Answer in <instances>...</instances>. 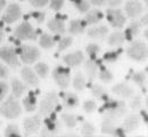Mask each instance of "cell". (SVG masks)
<instances>
[{"label": "cell", "instance_id": "42", "mask_svg": "<svg viewBox=\"0 0 148 137\" xmlns=\"http://www.w3.org/2000/svg\"><path fill=\"white\" fill-rule=\"evenodd\" d=\"M71 45H72V38H70V37L64 38L63 40L59 41V50H64L67 47H70Z\"/></svg>", "mask_w": 148, "mask_h": 137}, {"label": "cell", "instance_id": "40", "mask_svg": "<svg viewBox=\"0 0 148 137\" xmlns=\"http://www.w3.org/2000/svg\"><path fill=\"white\" fill-rule=\"evenodd\" d=\"M87 53H88L92 59H95L96 55L99 53V46L96 45V43H90V45L87 47Z\"/></svg>", "mask_w": 148, "mask_h": 137}, {"label": "cell", "instance_id": "38", "mask_svg": "<svg viewBox=\"0 0 148 137\" xmlns=\"http://www.w3.org/2000/svg\"><path fill=\"white\" fill-rule=\"evenodd\" d=\"M121 53H122V50H117V52H110V53H106L105 55H104V59L106 61V62H115L116 59H119V56L121 55Z\"/></svg>", "mask_w": 148, "mask_h": 137}, {"label": "cell", "instance_id": "53", "mask_svg": "<svg viewBox=\"0 0 148 137\" xmlns=\"http://www.w3.org/2000/svg\"><path fill=\"white\" fill-rule=\"evenodd\" d=\"M2 37H3V32H2V29H1V26H0V41L2 40Z\"/></svg>", "mask_w": 148, "mask_h": 137}, {"label": "cell", "instance_id": "20", "mask_svg": "<svg viewBox=\"0 0 148 137\" xmlns=\"http://www.w3.org/2000/svg\"><path fill=\"white\" fill-rule=\"evenodd\" d=\"M86 25H87V23L84 21H81V20L72 21L70 23V32L72 34H80V33H82L84 31Z\"/></svg>", "mask_w": 148, "mask_h": 137}, {"label": "cell", "instance_id": "39", "mask_svg": "<svg viewBox=\"0 0 148 137\" xmlns=\"http://www.w3.org/2000/svg\"><path fill=\"white\" fill-rule=\"evenodd\" d=\"M132 80L136 82V83H138L139 86H144V82H145V80H146V74H144L143 72H138V73H134L133 74V77H132Z\"/></svg>", "mask_w": 148, "mask_h": 137}, {"label": "cell", "instance_id": "41", "mask_svg": "<svg viewBox=\"0 0 148 137\" xmlns=\"http://www.w3.org/2000/svg\"><path fill=\"white\" fill-rule=\"evenodd\" d=\"M83 109L86 110V112L91 113V112H93V111L97 109V105H96V103H95L93 101H87V102H84V104H83Z\"/></svg>", "mask_w": 148, "mask_h": 137}, {"label": "cell", "instance_id": "28", "mask_svg": "<svg viewBox=\"0 0 148 137\" xmlns=\"http://www.w3.org/2000/svg\"><path fill=\"white\" fill-rule=\"evenodd\" d=\"M39 42H40L41 47H43L46 49H49L55 45V38H53L50 34H42Z\"/></svg>", "mask_w": 148, "mask_h": 137}, {"label": "cell", "instance_id": "17", "mask_svg": "<svg viewBox=\"0 0 148 137\" xmlns=\"http://www.w3.org/2000/svg\"><path fill=\"white\" fill-rule=\"evenodd\" d=\"M108 33V29L107 26L105 25H99L97 28H93V29H90L88 31V36L90 38H93V39H101V38H105Z\"/></svg>", "mask_w": 148, "mask_h": 137}, {"label": "cell", "instance_id": "48", "mask_svg": "<svg viewBox=\"0 0 148 137\" xmlns=\"http://www.w3.org/2000/svg\"><path fill=\"white\" fill-rule=\"evenodd\" d=\"M33 17L37 19L38 22H42L43 19H45V14L43 13H34L33 14Z\"/></svg>", "mask_w": 148, "mask_h": 137}, {"label": "cell", "instance_id": "7", "mask_svg": "<svg viewBox=\"0 0 148 137\" xmlns=\"http://www.w3.org/2000/svg\"><path fill=\"white\" fill-rule=\"evenodd\" d=\"M53 78L59 87L66 88L70 83V70L62 66H57L53 71Z\"/></svg>", "mask_w": 148, "mask_h": 137}, {"label": "cell", "instance_id": "27", "mask_svg": "<svg viewBox=\"0 0 148 137\" xmlns=\"http://www.w3.org/2000/svg\"><path fill=\"white\" fill-rule=\"evenodd\" d=\"M64 103H65L66 107L74 109L79 105V98L75 94H66L64 97Z\"/></svg>", "mask_w": 148, "mask_h": 137}, {"label": "cell", "instance_id": "15", "mask_svg": "<svg viewBox=\"0 0 148 137\" xmlns=\"http://www.w3.org/2000/svg\"><path fill=\"white\" fill-rule=\"evenodd\" d=\"M113 93L119 95V96H122V97H130L133 95V89L130 87L129 85H125V83H119L116 86H114L112 88Z\"/></svg>", "mask_w": 148, "mask_h": 137}, {"label": "cell", "instance_id": "44", "mask_svg": "<svg viewBox=\"0 0 148 137\" xmlns=\"http://www.w3.org/2000/svg\"><path fill=\"white\" fill-rule=\"evenodd\" d=\"M64 5V0H51V3H50V7L54 9V10H59Z\"/></svg>", "mask_w": 148, "mask_h": 137}, {"label": "cell", "instance_id": "54", "mask_svg": "<svg viewBox=\"0 0 148 137\" xmlns=\"http://www.w3.org/2000/svg\"><path fill=\"white\" fill-rule=\"evenodd\" d=\"M0 125H1V121H0Z\"/></svg>", "mask_w": 148, "mask_h": 137}, {"label": "cell", "instance_id": "1", "mask_svg": "<svg viewBox=\"0 0 148 137\" xmlns=\"http://www.w3.org/2000/svg\"><path fill=\"white\" fill-rule=\"evenodd\" d=\"M125 105L123 102H119V101H112L105 104V106L103 107V112L104 116L107 120L114 121L117 120L120 117H122L125 113Z\"/></svg>", "mask_w": 148, "mask_h": 137}, {"label": "cell", "instance_id": "16", "mask_svg": "<svg viewBox=\"0 0 148 137\" xmlns=\"http://www.w3.org/2000/svg\"><path fill=\"white\" fill-rule=\"evenodd\" d=\"M21 74H22L23 80H24L26 83H29V85L37 86L38 83H39V79H38L37 76L34 74L33 70H32V69H30V67H24V69L22 70Z\"/></svg>", "mask_w": 148, "mask_h": 137}, {"label": "cell", "instance_id": "51", "mask_svg": "<svg viewBox=\"0 0 148 137\" xmlns=\"http://www.w3.org/2000/svg\"><path fill=\"white\" fill-rule=\"evenodd\" d=\"M141 24L147 25V15H145V17H143V20H141Z\"/></svg>", "mask_w": 148, "mask_h": 137}, {"label": "cell", "instance_id": "5", "mask_svg": "<svg viewBox=\"0 0 148 137\" xmlns=\"http://www.w3.org/2000/svg\"><path fill=\"white\" fill-rule=\"evenodd\" d=\"M16 38L21 40H36L37 39V32L32 28V25L27 22H24L19 25L15 31Z\"/></svg>", "mask_w": 148, "mask_h": 137}, {"label": "cell", "instance_id": "13", "mask_svg": "<svg viewBox=\"0 0 148 137\" xmlns=\"http://www.w3.org/2000/svg\"><path fill=\"white\" fill-rule=\"evenodd\" d=\"M40 127V118L38 117H31V118H26L24 120V129L27 134H33L38 131Z\"/></svg>", "mask_w": 148, "mask_h": 137}, {"label": "cell", "instance_id": "2", "mask_svg": "<svg viewBox=\"0 0 148 137\" xmlns=\"http://www.w3.org/2000/svg\"><path fill=\"white\" fill-rule=\"evenodd\" d=\"M21 105L14 96L9 97L6 103L0 107V113L8 119H15L21 114Z\"/></svg>", "mask_w": 148, "mask_h": 137}, {"label": "cell", "instance_id": "32", "mask_svg": "<svg viewBox=\"0 0 148 137\" xmlns=\"http://www.w3.org/2000/svg\"><path fill=\"white\" fill-rule=\"evenodd\" d=\"M62 120L70 128H73V127H75V125H76V118L74 117L73 114L64 113V114H62Z\"/></svg>", "mask_w": 148, "mask_h": 137}, {"label": "cell", "instance_id": "26", "mask_svg": "<svg viewBox=\"0 0 148 137\" xmlns=\"http://www.w3.org/2000/svg\"><path fill=\"white\" fill-rule=\"evenodd\" d=\"M97 69H98V65L93 59H90L86 63V71H87L88 77L90 78V80L95 79L96 74H97Z\"/></svg>", "mask_w": 148, "mask_h": 137}, {"label": "cell", "instance_id": "49", "mask_svg": "<svg viewBox=\"0 0 148 137\" xmlns=\"http://www.w3.org/2000/svg\"><path fill=\"white\" fill-rule=\"evenodd\" d=\"M107 2L110 3V6H119V5H121V2H122V0H107Z\"/></svg>", "mask_w": 148, "mask_h": 137}, {"label": "cell", "instance_id": "46", "mask_svg": "<svg viewBox=\"0 0 148 137\" xmlns=\"http://www.w3.org/2000/svg\"><path fill=\"white\" fill-rule=\"evenodd\" d=\"M7 77H8V69L5 65L0 64V78L3 79V78H7Z\"/></svg>", "mask_w": 148, "mask_h": 137}, {"label": "cell", "instance_id": "37", "mask_svg": "<svg viewBox=\"0 0 148 137\" xmlns=\"http://www.w3.org/2000/svg\"><path fill=\"white\" fill-rule=\"evenodd\" d=\"M81 131H82V134H83L84 136H91V135L95 134V128H93V126L91 123L86 122V123H83Z\"/></svg>", "mask_w": 148, "mask_h": 137}, {"label": "cell", "instance_id": "35", "mask_svg": "<svg viewBox=\"0 0 148 137\" xmlns=\"http://www.w3.org/2000/svg\"><path fill=\"white\" fill-rule=\"evenodd\" d=\"M99 78L101 79L104 82H111L112 79H113V74H112L108 70H106L105 67H100Z\"/></svg>", "mask_w": 148, "mask_h": 137}, {"label": "cell", "instance_id": "3", "mask_svg": "<svg viewBox=\"0 0 148 137\" xmlns=\"http://www.w3.org/2000/svg\"><path fill=\"white\" fill-rule=\"evenodd\" d=\"M129 57L136 61H145L147 59V46L141 41H134L128 48Z\"/></svg>", "mask_w": 148, "mask_h": 137}, {"label": "cell", "instance_id": "18", "mask_svg": "<svg viewBox=\"0 0 148 137\" xmlns=\"http://www.w3.org/2000/svg\"><path fill=\"white\" fill-rule=\"evenodd\" d=\"M48 28L56 33H64L65 32V24L64 22L56 17V19H51V20L48 22Z\"/></svg>", "mask_w": 148, "mask_h": 137}, {"label": "cell", "instance_id": "6", "mask_svg": "<svg viewBox=\"0 0 148 137\" xmlns=\"http://www.w3.org/2000/svg\"><path fill=\"white\" fill-rule=\"evenodd\" d=\"M19 50V55H21V59L25 63V64H32L34 63L39 56H40V53L36 47H32V46H23L18 49Z\"/></svg>", "mask_w": 148, "mask_h": 137}, {"label": "cell", "instance_id": "14", "mask_svg": "<svg viewBox=\"0 0 148 137\" xmlns=\"http://www.w3.org/2000/svg\"><path fill=\"white\" fill-rule=\"evenodd\" d=\"M83 59H84V57H83V54L81 52H74L71 54H67L64 57V62L69 66H77L82 63Z\"/></svg>", "mask_w": 148, "mask_h": 137}, {"label": "cell", "instance_id": "43", "mask_svg": "<svg viewBox=\"0 0 148 137\" xmlns=\"http://www.w3.org/2000/svg\"><path fill=\"white\" fill-rule=\"evenodd\" d=\"M7 92H8V86H7V83L0 81V102L2 101V98L6 96Z\"/></svg>", "mask_w": 148, "mask_h": 137}, {"label": "cell", "instance_id": "9", "mask_svg": "<svg viewBox=\"0 0 148 137\" xmlns=\"http://www.w3.org/2000/svg\"><path fill=\"white\" fill-rule=\"evenodd\" d=\"M107 20L113 28H122L125 23V16L119 9H107Z\"/></svg>", "mask_w": 148, "mask_h": 137}, {"label": "cell", "instance_id": "52", "mask_svg": "<svg viewBox=\"0 0 148 137\" xmlns=\"http://www.w3.org/2000/svg\"><path fill=\"white\" fill-rule=\"evenodd\" d=\"M5 3H6V0H0V12H1V9L3 8Z\"/></svg>", "mask_w": 148, "mask_h": 137}, {"label": "cell", "instance_id": "22", "mask_svg": "<svg viewBox=\"0 0 148 137\" xmlns=\"http://www.w3.org/2000/svg\"><path fill=\"white\" fill-rule=\"evenodd\" d=\"M139 30H140V24H139L138 22H132L129 25V28L127 29V31H125L124 38L127 40H132L134 36L138 34Z\"/></svg>", "mask_w": 148, "mask_h": 137}, {"label": "cell", "instance_id": "10", "mask_svg": "<svg viewBox=\"0 0 148 137\" xmlns=\"http://www.w3.org/2000/svg\"><path fill=\"white\" fill-rule=\"evenodd\" d=\"M60 130V125L55 117H50L45 120V128L42 129L41 135L43 136H53Z\"/></svg>", "mask_w": 148, "mask_h": 137}, {"label": "cell", "instance_id": "33", "mask_svg": "<svg viewBox=\"0 0 148 137\" xmlns=\"http://www.w3.org/2000/svg\"><path fill=\"white\" fill-rule=\"evenodd\" d=\"M72 2L74 3V6L80 10V12H82V13H84V12H88V9H89V2H88V0H71Z\"/></svg>", "mask_w": 148, "mask_h": 137}, {"label": "cell", "instance_id": "50", "mask_svg": "<svg viewBox=\"0 0 148 137\" xmlns=\"http://www.w3.org/2000/svg\"><path fill=\"white\" fill-rule=\"evenodd\" d=\"M90 1L92 2L93 5H97V6H101L105 2V0H90Z\"/></svg>", "mask_w": 148, "mask_h": 137}, {"label": "cell", "instance_id": "8", "mask_svg": "<svg viewBox=\"0 0 148 137\" xmlns=\"http://www.w3.org/2000/svg\"><path fill=\"white\" fill-rule=\"evenodd\" d=\"M0 59H3L8 65L10 66H18L19 62L16 56L15 49L12 47H2L0 48Z\"/></svg>", "mask_w": 148, "mask_h": 137}, {"label": "cell", "instance_id": "34", "mask_svg": "<svg viewBox=\"0 0 148 137\" xmlns=\"http://www.w3.org/2000/svg\"><path fill=\"white\" fill-rule=\"evenodd\" d=\"M5 136H21V133H19V128L16 126V125H9L6 130H5Z\"/></svg>", "mask_w": 148, "mask_h": 137}, {"label": "cell", "instance_id": "21", "mask_svg": "<svg viewBox=\"0 0 148 137\" xmlns=\"http://www.w3.org/2000/svg\"><path fill=\"white\" fill-rule=\"evenodd\" d=\"M23 104H24V107L26 111L29 112H32L36 110L37 107V99H36V96L33 93H30L26 97L23 99Z\"/></svg>", "mask_w": 148, "mask_h": 137}, {"label": "cell", "instance_id": "30", "mask_svg": "<svg viewBox=\"0 0 148 137\" xmlns=\"http://www.w3.org/2000/svg\"><path fill=\"white\" fill-rule=\"evenodd\" d=\"M92 94L93 96L98 98V99H103V101H108V95L106 94V90L101 87V86H93L92 87Z\"/></svg>", "mask_w": 148, "mask_h": 137}, {"label": "cell", "instance_id": "24", "mask_svg": "<svg viewBox=\"0 0 148 137\" xmlns=\"http://www.w3.org/2000/svg\"><path fill=\"white\" fill-rule=\"evenodd\" d=\"M12 88H13V96L15 98H18L23 95L24 90H25V87L24 85L17 80V79H14L13 82H12Z\"/></svg>", "mask_w": 148, "mask_h": 137}, {"label": "cell", "instance_id": "4", "mask_svg": "<svg viewBox=\"0 0 148 137\" xmlns=\"http://www.w3.org/2000/svg\"><path fill=\"white\" fill-rule=\"evenodd\" d=\"M58 104V98L55 92H50L46 97L41 101L40 104V114H50Z\"/></svg>", "mask_w": 148, "mask_h": 137}, {"label": "cell", "instance_id": "31", "mask_svg": "<svg viewBox=\"0 0 148 137\" xmlns=\"http://www.w3.org/2000/svg\"><path fill=\"white\" fill-rule=\"evenodd\" d=\"M34 70H36V72L41 78H46L48 72H49V67L45 63H38L37 65H36V67H34Z\"/></svg>", "mask_w": 148, "mask_h": 137}, {"label": "cell", "instance_id": "19", "mask_svg": "<svg viewBox=\"0 0 148 137\" xmlns=\"http://www.w3.org/2000/svg\"><path fill=\"white\" fill-rule=\"evenodd\" d=\"M138 126H139V118L137 117V116H130L124 121L123 129H124L125 133H130V131L134 130Z\"/></svg>", "mask_w": 148, "mask_h": 137}, {"label": "cell", "instance_id": "45", "mask_svg": "<svg viewBox=\"0 0 148 137\" xmlns=\"http://www.w3.org/2000/svg\"><path fill=\"white\" fill-rule=\"evenodd\" d=\"M34 7H43L48 3V0H29Z\"/></svg>", "mask_w": 148, "mask_h": 137}, {"label": "cell", "instance_id": "29", "mask_svg": "<svg viewBox=\"0 0 148 137\" xmlns=\"http://www.w3.org/2000/svg\"><path fill=\"white\" fill-rule=\"evenodd\" d=\"M73 86H74V88H75L76 90H79V92H81V90L84 89V87H86V80L83 78L82 73H80V72L76 73V76H75L74 81H73Z\"/></svg>", "mask_w": 148, "mask_h": 137}, {"label": "cell", "instance_id": "47", "mask_svg": "<svg viewBox=\"0 0 148 137\" xmlns=\"http://www.w3.org/2000/svg\"><path fill=\"white\" fill-rule=\"evenodd\" d=\"M140 103H141V99L140 97H134V99L132 101V103H131V107L132 109H138L139 107V105H140Z\"/></svg>", "mask_w": 148, "mask_h": 137}, {"label": "cell", "instance_id": "12", "mask_svg": "<svg viewBox=\"0 0 148 137\" xmlns=\"http://www.w3.org/2000/svg\"><path fill=\"white\" fill-rule=\"evenodd\" d=\"M125 12L127 14L129 15L130 17L134 19L137 16H139L143 12V6L139 1H136V0H132L129 1L127 5H125Z\"/></svg>", "mask_w": 148, "mask_h": 137}, {"label": "cell", "instance_id": "25", "mask_svg": "<svg viewBox=\"0 0 148 137\" xmlns=\"http://www.w3.org/2000/svg\"><path fill=\"white\" fill-rule=\"evenodd\" d=\"M124 33H122V32H114V33H112L111 36H110V38H108V43L111 45V46H120V45H122L123 42H124Z\"/></svg>", "mask_w": 148, "mask_h": 137}, {"label": "cell", "instance_id": "23", "mask_svg": "<svg viewBox=\"0 0 148 137\" xmlns=\"http://www.w3.org/2000/svg\"><path fill=\"white\" fill-rule=\"evenodd\" d=\"M103 19V13L99 10H91L87 14L86 17V23L87 24H96L98 22H100Z\"/></svg>", "mask_w": 148, "mask_h": 137}, {"label": "cell", "instance_id": "36", "mask_svg": "<svg viewBox=\"0 0 148 137\" xmlns=\"http://www.w3.org/2000/svg\"><path fill=\"white\" fill-rule=\"evenodd\" d=\"M115 129H116V128L114 127V125L112 123L110 120L105 121V122L103 123V127H101V130H103L104 134H113V135H114Z\"/></svg>", "mask_w": 148, "mask_h": 137}, {"label": "cell", "instance_id": "11", "mask_svg": "<svg viewBox=\"0 0 148 137\" xmlns=\"http://www.w3.org/2000/svg\"><path fill=\"white\" fill-rule=\"evenodd\" d=\"M21 16V8L17 5H9L3 14V21L6 23H13L16 20H18Z\"/></svg>", "mask_w": 148, "mask_h": 137}]
</instances>
